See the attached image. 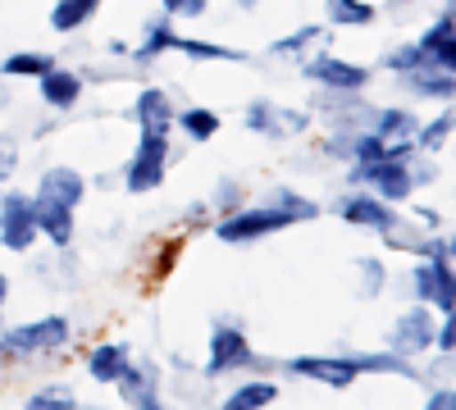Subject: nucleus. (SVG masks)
Wrapping results in <instances>:
<instances>
[{
  "mask_svg": "<svg viewBox=\"0 0 456 410\" xmlns=\"http://www.w3.org/2000/svg\"><path fill=\"white\" fill-rule=\"evenodd\" d=\"M411 283H415V296H420V301H434V306L452 310L456 306V269L447 265V246H429L425 260L415 265Z\"/></svg>",
  "mask_w": 456,
  "mask_h": 410,
  "instance_id": "nucleus-1",
  "label": "nucleus"
},
{
  "mask_svg": "<svg viewBox=\"0 0 456 410\" xmlns=\"http://www.w3.org/2000/svg\"><path fill=\"white\" fill-rule=\"evenodd\" d=\"M288 223H297L283 205H265V210H242V214H228L224 223H215V233L224 242H256L265 233H279L288 229Z\"/></svg>",
  "mask_w": 456,
  "mask_h": 410,
  "instance_id": "nucleus-2",
  "label": "nucleus"
},
{
  "mask_svg": "<svg viewBox=\"0 0 456 410\" xmlns=\"http://www.w3.org/2000/svg\"><path fill=\"white\" fill-rule=\"evenodd\" d=\"M165 160H169V133H142L137 160L128 165V192H151V188H160Z\"/></svg>",
  "mask_w": 456,
  "mask_h": 410,
  "instance_id": "nucleus-3",
  "label": "nucleus"
},
{
  "mask_svg": "<svg viewBox=\"0 0 456 410\" xmlns=\"http://www.w3.org/2000/svg\"><path fill=\"white\" fill-rule=\"evenodd\" d=\"M69 342V319L51 315V319H37V324H23V328H10L5 333V347L14 356H28V351H51V347H64Z\"/></svg>",
  "mask_w": 456,
  "mask_h": 410,
  "instance_id": "nucleus-4",
  "label": "nucleus"
},
{
  "mask_svg": "<svg viewBox=\"0 0 456 410\" xmlns=\"http://www.w3.org/2000/svg\"><path fill=\"white\" fill-rule=\"evenodd\" d=\"M37 237V214H32V201L28 197H5L0 201V242L10 251H28Z\"/></svg>",
  "mask_w": 456,
  "mask_h": 410,
  "instance_id": "nucleus-5",
  "label": "nucleus"
},
{
  "mask_svg": "<svg viewBox=\"0 0 456 410\" xmlns=\"http://www.w3.org/2000/svg\"><path fill=\"white\" fill-rule=\"evenodd\" d=\"M434 338H438V324H434V315L425 310V306H415V310H406L397 324H393V351L397 356H420L425 347H434Z\"/></svg>",
  "mask_w": 456,
  "mask_h": 410,
  "instance_id": "nucleus-6",
  "label": "nucleus"
},
{
  "mask_svg": "<svg viewBox=\"0 0 456 410\" xmlns=\"http://www.w3.org/2000/svg\"><path fill=\"white\" fill-rule=\"evenodd\" d=\"M361 182H370L379 201H406L411 188H415V173L402 165V160H379V165H365L356 173Z\"/></svg>",
  "mask_w": 456,
  "mask_h": 410,
  "instance_id": "nucleus-7",
  "label": "nucleus"
},
{
  "mask_svg": "<svg viewBox=\"0 0 456 410\" xmlns=\"http://www.w3.org/2000/svg\"><path fill=\"white\" fill-rule=\"evenodd\" d=\"M251 360V347H247V333L238 328H215L210 333V356H206V374H228Z\"/></svg>",
  "mask_w": 456,
  "mask_h": 410,
  "instance_id": "nucleus-8",
  "label": "nucleus"
},
{
  "mask_svg": "<svg viewBox=\"0 0 456 410\" xmlns=\"http://www.w3.org/2000/svg\"><path fill=\"white\" fill-rule=\"evenodd\" d=\"M247 124L265 137H292V133H301L311 124V115H301V109H274L270 100H256L247 109Z\"/></svg>",
  "mask_w": 456,
  "mask_h": 410,
  "instance_id": "nucleus-9",
  "label": "nucleus"
},
{
  "mask_svg": "<svg viewBox=\"0 0 456 410\" xmlns=\"http://www.w3.org/2000/svg\"><path fill=\"white\" fill-rule=\"evenodd\" d=\"M306 78H315V83H324V87H333V92H361V87L370 83V73H365L361 64H347V60L324 55V60L306 64Z\"/></svg>",
  "mask_w": 456,
  "mask_h": 410,
  "instance_id": "nucleus-10",
  "label": "nucleus"
},
{
  "mask_svg": "<svg viewBox=\"0 0 456 410\" xmlns=\"http://www.w3.org/2000/svg\"><path fill=\"white\" fill-rule=\"evenodd\" d=\"M292 369L301 379H315V383H329V388H352L356 383V360H324V356H297Z\"/></svg>",
  "mask_w": 456,
  "mask_h": 410,
  "instance_id": "nucleus-11",
  "label": "nucleus"
},
{
  "mask_svg": "<svg viewBox=\"0 0 456 410\" xmlns=\"http://www.w3.org/2000/svg\"><path fill=\"white\" fill-rule=\"evenodd\" d=\"M32 214H37V233H46L55 246H69V237H73V205H64V201L42 192L32 201Z\"/></svg>",
  "mask_w": 456,
  "mask_h": 410,
  "instance_id": "nucleus-12",
  "label": "nucleus"
},
{
  "mask_svg": "<svg viewBox=\"0 0 456 410\" xmlns=\"http://www.w3.org/2000/svg\"><path fill=\"white\" fill-rule=\"evenodd\" d=\"M425 51V64H434V68H447V73H456V19H438L420 42H415Z\"/></svg>",
  "mask_w": 456,
  "mask_h": 410,
  "instance_id": "nucleus-13",
  "label": "nucleus"
},
{
  "mask_svg": "<svg viewBox=\"0 0 456 410\" xmlns=\"http://www.w3.org/2000/svg\"><path fill=\"white\" fill-rule=\"evenodd\" d=\"M406 87H411L415 96H429V100H452V96H456V73L434 68V64H420V68L406 73Z\"/></svg>",
  "mask_w": 456,
  "mask_h": 410,
  "instance_id": "nucleus-14",
  "label": "nucleus"
},
{
  "mask_svg": "<svg viewBox=\"0 0 456 410\" xmlns=\"http://www.w3.org/2000/svg\"><path fill=\"white\" fill-rule=\"evenodd\" d=\"M137 124H142V133H169L174 105H169V96H165L160 87H146V92L137 96Z\"/></svg>",
  "mask_w": 456,
  "mask_h": 410,
  "instance_id": "nucleus-15",
  "label": "nucleus"
},
{
  "mask_svg": "<svg viewBox=\"0 0 456 410\" xmlns=\"http://www.w3.org/2000/svg\"><path fill=\"white\" fill-rule=\"evenodd\" d=\"M87 369H92V379L96 383H119V374L128 369V347L124 342H105L87 356Z\"/></svg>",
  "mask_w": 456,
  "mask_h": 410,
  "instance_id": "nucleus-16",
  "label": "nucleus"
},
{
  "mask_svg": "<svg viewBox=\"0 0 456 410\" xmlns=\"http://www.w3.org/2000/svg\"><path fill=\"white\" fill-rule=\"evenodd\" d=\"M342 219L365 223V229H388L393 210H388V201H379V197H352V201H342Z\"/></svg>",
  "mask_w": 456,
  "mask_h": 410,
  "instance_id": "nucleus-17",
  "label": "nucleus"
},
{
  "mask_svg": "<svg viewBox=\"0 0 456 410\" xmlns=\"http://www.w3.org/2000/svg\"><path fill=\"white\" fill-rule=\"evenodd\" d=\"M42 96H46V105H55V109H69L73 100L83 96V83L73 78V73H64V68H46L42 73Z\"/></svg>",
  "mask_w": 456,
  "mask_h": 410,
  "instance_id": "nucleus-18",
  "label": "nucleus"
},
{
  "mask_svg": "<svg viewBox=\"0 0 456 410\" xmlns=\"http://www.w3.org/2000/svg\"><path fill=\"white\" fill-rule=\"evenodd\" d=\"M119 392H124V401L128 406H142V410H151L156 406V369H124L119 374Z\"/></svg>",
  "mask_w": 456,
  "mask_h": 410,
  "instance_id": "nucleus-19",
  "label": "nucleus"
},
{
  "mask_svg": "<svg viewBox=\"0 0 456 410\" xmlns=\"http://www.w3.org/2000/svg\"><path fill=\"white\" fill-rule=\"evenodd\" d=\"M42 192L64 201V205H78L83 201V173H73V169H51L42 178Z\"/></svg>",
  "mask_w": 456,
  "mask_h": 410,
  "instance_id": "nucleus-20",
  "label": "nucleus"
},
{
  "mask_svg": "<svg viewBox=\"0 0 456 410\" xmlns=\"http://www.w3.org/2000/svg\"><path fill=\"white\" fill-rule=\"evenodd\" d=\"M101 0H55V10H51V23L55 32H73V28H83L92 14H96Z\"/></svg>",
  "mask_w": 456,
  "mask_h": 410,
  "instance_id": "nucleus-21",
  "label": "nucleus"
},
{
  "mask_svg": "<svg viewBox=\"0 0 456 410\" xmlns=\"http://www.w3.org/2000/svg\"><path fill=\"white\" fill-rule=\"evenodd\" d=\"M324 10L333 23H347V28H365L374 23V10L365 5V0H324Z\"/></svg>",
  "mask_w": 456,
  "mask_h": 410,
  "instance_id": "nucleus-22",
  "label": "nucleus"
},
{
  "mask_svg": "<svg viewBox=\"0 0 456 410\" xmlns=\"http://www.w3.org/2000/svg\"><path fill=\"white\" fill-rule=\"evenodd\" d=\"M279 388L274 383H242L233 397H228V406L233 410H260V406H274Z\"/></svg>",
  "mask_w": 456,
  "mask_h": 410,
  "instance_id": "nucleus-23",
  "label": "nucleus"
},
{
  "mask_svg": "<svg viewBox=\"0 0 456 410\" xmlns=\"http://www.w3.org/2000/svg\"><path fill=\"white\" fill-rule=\"evenodd\" d=\"M356 360V369H370V374H402V379H415V369L393 351V356H384V351H374V356H352Z\"/></svg>",
  "mask_w": 456,
  "mask_h": 410,
  "instance_id": "nucleus-24",
  "label": "nucleus"
},
{
  "mask_svg": "<svg viewBox=\"0 0 456 410\" xmlns=\"http://www.w3.org/2000/svg\"><path fill=\"white\" fill-rule=\"evenodd\" d=\"M374 133L384 137V141H406L415 133V119L406 115V109H384V115L374 119Z\"/></svg>",
  "mask_w": 456,
  "mask_h": 410,
  "instance_id": "nucleus-25",
  "label": "nucleus"
},
{
  "mask_svg": "<svg viewBox=\"0 0 456 410\" xmlns=\"http://www.w3.org/2000/svg\"><path fill=\"white\" fill-rule=\"evenodd\" d=\"M178 124L187 128V137H197V141L219 133V115H215V109H187V115H178Z\"/></svg>",
  "mask_w": 456,
  "mask_h": 410,
  "instance_id": "nucleus-26",
  "label": "nucleus"
},
{
  "mask_svg": "<svg viewBox=\"0 0 456 410\" xmlns=\"http://www.w3.org/2000/svg\"><path fill=\"white\" fill-rule=\"evenodd\" d=\"M46 68H51L46 55H10V60H5V73H10V78H42Z\"/></svg>",
  "mask_w": 456,
  "mask_h": 410,
  "instance_id": "nucleus-27",
  "label": "nucleus"
},
{
  "mask_svg": "<svg viewBox=\"0 0 456 410\" xmlns=\"http://www.w3.org/2000/svg\"><path fill=\"white\" fill-rule=\"evenodd\" d=\"M452 128H456V115H443L429 128H420V151H443V141H447Z\"/></svg>",
  "mask_w": 456,
  "mask_h": 410,
  "instance_id": "nucleus-28",
  "label": "nucleus"
},
{
  "mask_svg": "<svg viewBox=\"0 0 456 410\" xmlns=\"http://www.w3.org/2000/svg\"><path fill=\"white\" fill-rule=\"evenodd\" d=\"M69 406H73V392L69 388H46V392L28 397V410H69Z\"/></svg>",
  "mask_w": 456,
  "mask_h": 410,
  "instance_id": "nucleus-29",
  "label": "nucleus"
},
{
  "mask_svg": "<svg viewBox=\"0 0 456 410\" xmlns=\"http://www.w3.org/2000/svg\"><path fill=\"white\" fill-rule=\"evenodd\" d=\"M274 205H283V210H288V214H292L297 223H301V219H315V214H320V205H315V201H301V197H297V192H288V188H283V192L274 197Z\"/></svg>",
  "mask_w": 456,
  "mask_h": 410,
  "instance_id": "nucleus-30",
  "label": "nucleus"
},
{
  "mask_svg": "<svg viewBox=\"0 0 456 410\" xmlns=\"http://www.w3.org/2000/svg\"><path fill=\"white\" fill-rule=\"evenodd\" d=\"M320 28H301V32H292V36H283V42H274V55H297V51H306L311 42H320Z\"/></svg>",
  "mask_w": 456,
  "mask_h": 410,
  "instance_id": "nucleus-31",
  "label": "nucleus"
},
{
  "mask_svg": "<svg viewBox=\"0 0 456 410\" xmlns=\"http://www.w3.org/2000/svg\"><path fill=\"white\" fill-rule=\"evenodd\" d=\"M420 64H425V51L420 46H402V51L388 55V68H397V73H411V68H420Z\"/></svg>",
  "mask_w": 456,
  "mask_h": 410,
  "instance_id": "nucleus-32",
  "label": "nucleus"
},
{
  "mask_svg": "<svg viewBox=\"0 0 456 410\" xmlns=\"http://www.w3.org/2000/svg\"><path fill=\"white\" fill-rule=\"evenodd\" d=\"M434 347H443V351H456V306L447 310V324L438 328V338H434Z\"/></svg>",
  "mask_w": 456,
  "mask_h": 410,
  "instance_id": "nucleus-33",
  "label": "nucleus"
},
{
  "mask_svg": "<svg viewBox=\"0 0 456 410\" xmlns=\"http://www.w3.org/2000/svg\"><path fill=\"white\" fill-rule=\"evenodd\" d=\"M165 14H201L206 10V0H160Z\"/></svg>",
  "mask_w": 456,
  "mask_h": 410,
  "instance_id": "nucleus-34",
  "label": "nucleus"
},
{
  "mask_svg": "<svg viewBox=\"0 0 456 410\" xmlns=\"http://www.w3.org/2000/svg\"><path fill=\"white\" fill-rule=\"evenodd\" d=\"M429 410H456V388H443L429 397Z\"/></svg>",
  "mask_w": 456,
  "mask_h": 410,
  "instance_id": "nucleus-35",
  "label": "nucleus"
},
{
  "mask_svg": "<svg viewBox=\"0 0 456 410\" xmlns=\"http://www.w3.org/2000/svg\"><path fill=\"white\" fill-rule=\"evenodd\" d=\"M379 278H384V269H379L374 260H365V292H374V287H379Z\"/></svg>",
  "mask_w": 456,
  "mask_h": 410,
  "instance_id": "nucleus-36",
  "label": "nucleus"
},
{
  "mask_svg": "<svg viewBox=\"0 0 456 410\" xmlns=\"http://www.w3.org/2000/svg\"><path fill=\"white\" fill-rule=\"evenodd\" d=\"M219 201H224V205H233V201H242V188H238V182H224V192H219Z\"/></svg>",
  "mask_w": 456,
  "mask_h": 410,
  "instance_id": "nucleus-37",
  "label": "nucleus"
},
{
  "mask_svg": "<svg viewBox=\"0 0 456 410\" xmlns=\"http://www.w3.org/2000/svg\"><path fill=\"white\" fill-rule=\"evenodd\" d=\"M5 151H10V146H0V173H5V169H10V156H5Z\"/></svg>",
  "mask_w": 456,
  "mask_h": 410,
  "instance_id": "nucleus-38",
  "label": "nucleus"
},
{
  "mask_svg": "<svg viewBox=\"0 0 456 410\" xmlns=\"http://www.w3.org/2000/svg\"><path fill=\"white\" fill-rule=\"evenodd\" d=\"M5 296H10V283H5V278H0V306H5Z\"/></svg>",
  "mask_w": 456,
  "mask_h": 410,
  "instance_id": "nucleus-39",
  "label": "nucleus"
},
{
  "mask_svg": "<svg viewBox=\"0 0 456 410\" xmlns=\"http://www.w3.org/2000/svg\"><path fill=\"white\" fill-rule=\"evenodd\" d=\"M447 19H456V0H447Z\"/></svg>",
  "mask_w": 456,
  "mask_h": 410,
  "instance_id": "nucleus-40",
  "label": "nucleus"
},
{
  "mask_svg": "<svg viewBox=\"0 0 456 410\" xmlns=\"http://www.w3.org/2000/svg\"><path fill=\"white\" fill-rule=\"evenodd\" d=\"M447 255H456V237H452V242H447Z\"/></svg>",
  "mask_w": 456,
  "mask_h": 410,
  "instance_id": "nucleus-41",
  "label": "nucleus"
},
{
  "mask_svg": "<svg viewBox=\"0 0 456 410\" xmlns=\"http://www.w3.org/2000/svg\"><path fill=\"white\" fill-rule=\"evenodd\" d=\"M242 5H251V0H242Z\"/></svg>",
  "mask_w": 456,
  "mask_h": 410,
  "instance_id": "nucleus-42",
  "label": "nucleus"
}]
</instances>
